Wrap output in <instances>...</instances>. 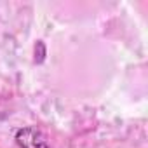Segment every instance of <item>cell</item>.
<instances>
[{"label":"cell","instance_id":"1","mask_svg":"<svg viewBox=\"0 0 148 148\" xmlns=\"http://www.w3.org/2000/svg\"><path fill=\"white\" fill-rule=\"evenodd\" d=\"M16 143L19 148H52L47 141V136L38 127H33V125L18 129Z\"/></svg>","mask_w":148,"mask_h":148}]
</instances>
